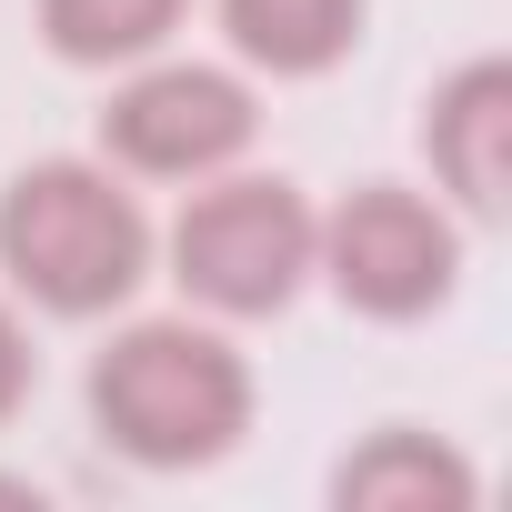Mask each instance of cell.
Wrapping results in <instances>:
<instances>
[{"label":"cell","mask_w":512,"mask_h":512,"mask_svg":"<svg viewBox=\"0 0 512 512\" xmlns=\"http://www.w3.org/2000/svg\"><path fill=\"white\" fill-rule=\"evenodd\" d=\"M0 272L61 322H101L151 282V211L111 161H31L0 191Z\"/></svg>","instance_id":"7a4b0ae2"},{"label":"cell","mask_w":512,"mask_h":512,"mask_svg":"<svg viewBox=\"0 0 512 512\" xmlns=\"http://www.w3.org/2000/svg\"><path fill=\"white\" fill-rule=\"evenodd\" d=\"M251 131H262V101H251L241 71L151 51V61H131V81L101 111V161L121 181H211L251 151Z\"/></svg>","instance_id":"5b68a950"},{"label":"cell","mask_w":512,"mask_h":512,"mask_svg":"<svg viewBox=\"0 0 512 512\" xmlns=\"http://www.w3.org/2000/svg\"><path fill=\"white\" fill-rule=\"evenodd\" d=\"M422 151H432V181L472 211V221H502L512 201V61H462L432 111H422Z\"/></svg>","instance_id":"8992f818"},{"label":"cell","mask_w":512,"mask_h":512,"mask_svg":"<svg viewBox=\"0 0 512 512\" xmlns=\"http://www.w3.org/2000/svg\"><path fill=\"white\" fill-rule=\"evenodd\" d=\"M322 211L282 171H211L171 221V282L221 322H272L312 282Z\"/></svg>","instance_id":"3957f363"},{"label":"cell","mask_w":512,"mask_h":512,"mask_svg":"<svg viewBox=\"0 0 512 512\" xmlns=\"http://www.w3.org/2000/svg\"><path fill=\"white\" fill-rule=\"evenodd\" d=\"M191 0H41V41L71 71H131L151 51H171Z\"/></svg>","instance_id":"9c48e42d"},{"label":"cell","mask_w":512,"mask_h":512,"mask_svg":"<svg viewBox=\"0 0 512 512\" xmlns=\"http://www.w3.org/2000/svg\"><path fill=\"white\" fill-rule=\"evenodd\" d=\"M472 492H482L472 462L452 442L412 432V422H382V432H362L332 462V502L342 512H472Z\"/></svg>","instance_id":"52a82bcc"},{"label":"cell","mask_w":512,"mask_h":512,"mask_svg":"<svg viewBox=\"0 0 512 512\" xmlns=\"http://www.w3.org/2000/svg\"><path fill=\"white\" fill-rule=\"evenodd\" d=\"M91 422L141 472H211L251 432V362L211 322H121L91 352Z\"/></svg>","instance_id":"6da1fadb"},{"label":"cell","mask_w":512,"mask_h":512,"mask_svg":"<svg viewBox=\"0 0 512 512\" xmlns=\"http://www.w3.org/2000/svg\"><path fill=\"white\" fill-rule=\"evenodd\" d=\"M0 502H41V482H21V472H0Z\"/></svg>","instance_id":"8fae6325"},{"label":"cell","mask_w":512,"mask_h":512,"mask_svg":"<svg viewBox=\"0 0 512 512\" xmlns=\"http://www.w3.org/2000/svg\"><path fill=\"white\" fill-rule=\"evenodd\" d=\"M372 21V0H221V31L251 71H272V81H322L352 61Z\"/></svg>","instance_id":"ba28073f"},{"label":"cell","mask_w":512,"mask_h":512,"mask_svg":"<svg viewBox=\"0 0 512 512\" xmlns=\"http://www.w3.org/2000/svg\"><path fill=\"white\" fill-rule=\"evenodd\" d=\"M31 382H41V352H31V332H21V312L0 302V422H21V402H31Z\"/></svg>","instance_id":"30bf717a"},{"label":"cell","mask_w":512,"mask_h":512,"mask_svg":"<svg viewBox=\"0 0 512 512\" xmlns=\"http://www.w3.org/2000/svg\"><path fill=\"white\" fill-rule=\"evenodd\" d=\"M312 272H322L362 322H422V312H442L452 282H462V221H452L432 191L362 181L352 201L322 211Z\"/></svg>","instance_id":"277c9868"}]
</instances>
